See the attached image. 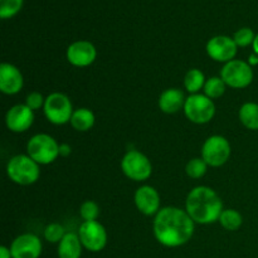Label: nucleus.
<instances>
[{
    "label": "nucleus",
    "instance_id": "1",
    "mask_svg": "<svg viewBox=\"0 0 258 258\" xmlns=\"http://www.w3.org/2000/svg\"><path fill=\"white\" fill-rule=\"evenodd\" d=\"M196 222L186 211L176 207H165L154 219V234L160 244L170 248L180 247L191 239Z\"/></svg>",
    "mask_w": 258,
    "mask_h": 258
},
{
    "label": "nucleus",
    "instance_id": "2",
    "mask_svg": "<svg viewBox=\"0 0 258 258\" xmlns=\"http://www.w3.org/2000/svg\"><path fill=\"white\" fill-rule=\"evenodd\" d=\"M185 211L196 223L211 224L219 221L223 202L209 186H197L186 197Z\"/></svg>",
    "mask_w": 258,
    "mask_h": 258
},
{
    "label": "nucleus",
    "instance_id": "3",
    "mask_svg": "<svg viewBox=\"0 0 258 258\" xmlns=\"http://www.w3.org/2000/svg\"><path fill=\"white\" fill-rule=\"evenodd\" d=\"M7 174L12 181L19 185L34 184L40 176L39 164L29 155H15L7 165Z\"/></svg>",
    "mask_w": 258,
    "mask_h": 258
},
{
    "label": "nucleus",
    "instance_id": "4",
    "mask_svg": "<svg viewBox=\"0 0 258 258\" xmlns=\"http://www.w3.org/2000/svg\"><path fill=\"white\" fill-rule=\"evenodd\" d=\"M27 153L39 165H48L59 156V145L47 134H37L27 144Z\"/></svg>",
    "mask_w": 258,
    "mask_h": 258
},
{
    "label": "nucleus",
    "instance_id": "5",
    "mask_svg": "<svg viewBox=\"0 0 258 258\" xmlns=\"http://www.w3.org/2000/svg\"><path fill=\"white\" fill-rule=\"evenodd\" d=\"M43 110L47 120L53 125H64L71 122V117L75 112L70 97L60 92L50 93L47 96Z\"/></svg>",
    "mask_w": 258,
    "mask_h": 258
},
{
    "label": "nucleus",
    "instance_id": "6",
    "mask_svg": "<svg viewBox=\"0 0 258 258\" xmlns=\"http://www.w3.org/2000/svg\"><path fill=\"white\" fill-rule=\"evenodd\" d=\"M183 110L186 118L198 125L208 123L216 115V106L213 100L201 93L189 96L185 100Z\"/></svg>",
    "mask_w": 258,
    "mask_h": 258
},
{
    "label": "nucleus",
    "instance_id": "7",
    "mask_svg": "<svg viewBox=\"0 0 258 258\" xmlns=\"http://www.w3.org/2000/svg\"><path fill=\"white\" fill-rule=\"evenodd\" d=\"M122 173L128 179L135 181H144L149 179L153 173V165L148 156L138 150H130L121 160Z\"/></svg>",
    "mask_w": 258,
    "mask_h": 258
},
{
    "label": "nucleus",
    "instance_id": "8",
    "mask_svg": "<svg viewBox=\"0 0 258 258\" xmlns=\"http://www.w3.org/2000/svg\"><path fill=\"white\" fill-rule=\"evenodd\" d=\"M221 77L232 88H246L253 81V71L249 63L233 59L226 63L221 71Z\"/></svg>",
    "mask_w": 258,
    "mask_h": 258
},
{
    "label": "nucleus",
    "instance_id": "9",
    "mask_svg": "<svg viewBox=\"0 0 258 258\" xmlns=\"http://www.w3.org/2000/svg\"><path fill=\"white\" fill-rule=\"evenodd\" d=\"M231 156V145L223 136L214 135L206 140L202 148V158L209 166L224 165Z\"/></svg>",
    "mask_w": 258,
    "mask_h": 258
},
{
    "label": "nucleus",
    "instance_id": "10",
    "mask_svg": "<svg viewBox=\"0 0 258 258\" xmlns=\"http://www.w3.org/2000/svg\"><path fill=\"white\" fill-rule=\"evenodd\" d=\"M78 236L82 246L90 252L102 251L107 243V232L97 221L83 222L78 229Z\"/></svg>",
    "mask_w": 258,
    "mask_h": 258
},
{
    "label": "nucleus",
    "instance_id": "11",
    "mask_svg": "<svg viewBox=\"0 0 258 258\" xmlns=\"http://www.w3.org/2000/svg\"><path fill=\"white\" fill-rule=\"evenodd\" d=\"M237 44L233 38L227 35H217L207 43V53L216 62L228 63L237 54Z\"/></svg>",
    "mask_w": 258,
    "mask_h": 258
},
{
    "label": "nucleus",
    "instance_id": "12",
    "mask_svg": "<svg viewBox=\"0 0 258 258\" xmlns=\"http://www.w3.org/2000/svg\"><path fill=\"white\" fill-rule=\"evenodd\" d=\"M43 246L39 237L33 233L20 234L10 246L13 258H39Z\"/></svg>",
    "mask_w": 258,
    "mask_h": 258
},
{
    "label": "nucleus",
    "instance_id": "13",
    "mask_svg": "<svg viewBox=\"0 0 258 258\" xmlns=\"http://www.w3.org/2000/svg\"><path fill=\"white\" fill-rule=\"evenodd\" d=\"M34 122V111L27 105H15L5 116L7 127L13 133H24Z\"/></svg>",
    "mask_w": 258,
    "mask_h": 258
},
{
    "label": "nucleus",
    "instance_id": "14",
    "mask_svg": "<svg viewBox=\"0 0 258 258\" xmlns=\"http://www.w3.org/2000/svg\"><path fill=\"white\" fill-rule=\"evenodd\" d=\"M97 57L95 45L87 40H78L72 43L67 49V59L76 67H87L92 64Z\"/></svg>",
    "mask_w": 258,
    "mask_h": 258
},
{
    "label": "nucleus",
    "instance_id": "15",
    "mask_svg": "<svg viewBox=\"0 0 258 258\" xmlns=\"http://www.w3.org/2000/svg\"><path fill=\"white\" fill-rule=\"evenodd\" d=\"M135 204L145 216H156L160 211V196L153 186L143 185L136 190Z\"/></svg>",
    "mask_w": 258,
    "mask_h": 258
},
{
    "label": "nucleus",
    "instance_id": "16",
    "mask_svg": "<svg viewBox=\"0 0 258 258\" xmlns=\"http://www.w3.org/2000/svg\"><path fill=\"white\" fill-rule=\"evenodd\" d=\"M24 85L23 75L10 63L0 64V91L5 95H17Z\"/></svg>",
    "mask_w": 258,
    "mask_h": 258
},
{
    "label": "nucleus",
    "instance_id": "17",
    "mask_svg": "<svg viewBox=\"0 0 258 258\" xmlns=\"http://www.w3.org/2000/svg\"><path fill=\"white\" fill-rule=\"evenodd\" d=\"M185 100L186 98L181 90H179V88H168L159 97V107L163 112L171 115V113H176L181 108H184Z\"/></svg>",
    "mask_w": 258,
    "mask_h": 258
},
{
    "label": "nucleus",
    "instance_id": "18",
    "mask_svg": "<svg viewBox=\"0 0 258 258\" xmlns=\"http://www.w3.org/2000/svg\"><path fill=\"white\" fill-rule=\"evenodd\" d=\"M82 243L78 233H66L62 241L58 243V257L59 258H80L82 254Z\"/></svg>",
    "mask_w": 258,
    "mask_h": 258
},
{
    "label": "nucleus",
    "instance_id": "19",
    "mask_svg": "<svg viewBox=\"0 0 258 258\" xmlns=\"http://www.w3.org/2000/svg\"><path fill=\"white\" fill-rule=\"evenodd\" d=\"M71 125L75 130L85 133V131L91 130L95 125V115L88 108H78V110H75L71 117Z\"/></svg>",
    "mask_w": 258,
    "mask_h": 258
},
{
    "label": "nucleus",
    "instance_id": "20",
    "mask_svg": "<svg viewBox=\"0 0 258 258\" xmlns=\"http://www.w3.org/2000/svg\"><path fill=\"white\" fill-rule=\"evenodd\" d=\"M239 120L244 127L258 130V103L247 102L239 108Z\"/></svg>",
    "mask_w": 258,
    "mask_h": 258
},
{
    "label": "nucleus",
    "instance_id": "21",
    "mask_svg": "<svg viewBox=\"0 0 258 258\" xmlns=\"http://www.w3.org/2000/svg\"><path fill=\"white\" fill-rule=\"evenodd\" d=\"M204 85H206V77L201 70L193 68L186 72L185 77H184V87L188 92L196 95L202 88H204Z\"/></svg>",
    "mask_w": 258,
    "mask_h": 258
},
{
    "label": "nucleus",
    "instance_id": "22",
    "mask_svg": "<svg viewBox=\"0 0 258 258\" xmlns=\"http://www.w3.org/2000/svg\"><path fill=\"white\" fill-rule=\"evenodd\" d=\"M219 223L227 231H237L243 223V218L236 209H224L219 217Z\"/></svg>",
    "mask_w": 258,
    "mask_h": 258
},
{
    "label": "nucleus",
    "instance_id": "23",
    "mask_svg": "<svg viewBox=\"0 0 258 258\" xmlns=\"http://www.w3.org/2000/svg\"><path fill=\"white\" fill-rule=\"evenodd\" d=\"M226 83L222 80V77H211L206 81L204 85V95L211 100L219 98L224 92H226Z\"/></svg>",
    "mask_w": 258,
    "mask_h": 258
},
{
    "label": "nucleus",
    "instance_id": "24",
    "mask_svg": "<svg viewBox=\"0 0 258 258\" xmlns=\"http://www.w3.org/2000/svg\"><path fill=\"white\" fill-rule=\"evenodd\" d=\"M208 166L209 165L203 160V158H194L188 161L185 171L189 178L199 179L206 175L207 170H208Z\"/></svg>",
    "mask_w": 258,
    "mask_h": 258
},
{
    "label": "nucleus",
    "instance_id": "25",
    "mask_svg": "<svg viewBox=\"0 0 258 258\" xmlns=\"http://www.w3.org/2000/svg\"><path fill=\"white\" fill-rule=\"evenodd\" d=\"M23 7V0H0V18L9 19L19 13Z\"/></svg>",
    "mask_w": 258,
    "mask_h": 258
},
{
    "label": "nucleus",
    "instance_id": "26",
    "mask_svg": "<svg viewBox=\"0 0 258 258\" xmlns=\"http://www.w3.org/2000/svg\"><path fill=\"white\" fill-rule=\"evenodd\" d=\"M64 236V228L59 223H50L44 228V238L49 243H59Z\"/></svg>",
    "mask_w": 258,
    "mask_h": 258
},
{
    "label": "nucleus",
    "instance_id": "27",
    "mask_svg": "<svg viewBox=\"0 0 258 258\" xmlns=\"http://www.w3.org/2000/svg\"><path fill=\"white\" fill-rule=\"evenodd\" d=\"M80 214L85 222H91L96 221L100 216V207L97 203L92 201H86L85 203L81 206L80 208Z\"/></svg>",
    "mask_w": 258,
    "mask_h": 258
},
{
    "label": "nucleus",
    "instance_id": "28",
    "mask_svg": "<svg viewBox=\"0 0 258 258\" xmlns=\"http://www.w3.org/2000/svg\"><path fill=\"white\" fill-rule=\"evenodd\" d=\"M254 38L256 35L251 28H241L234 33L233 40L236 42L237 47H247L249 44H253Z\"/></svg>",
    "mask_w": 258,
    "mask_h": 258
},
{
    "label": "nucleus",
    "instance_id": "29",
    "mask_svg": "<svg viewBox=\"0 0 258 258\" xmlns=\"http://www.w3.org/2000/svg\"><path fill=\"white\" fill-rule=\"evenodd\" d=\"M45 98L43 97L42 93L39 92H32L27 96V100H25V105L30 108V110L35 111L39 110L40 107H44Z\"/></svg>",
    "mask_w": 258,
    "mask_h": 258
},
{
    "label": "nucleus",
    "instance_id": "30",
    "mask_svg": "<svg viewBox=\"0 0 258 258\" xmlns=\"http://www.w3.org/2000/svg\"><path fill=\"white\" fill-rule=\"evenodd\" d=\"M71 154V146L67 144H62L59 145V155L60 156H67Z\"/></svg>",
    "mask_w": 258,
    "mask_h": 258
},
{
    "label": "nucleus",
    "instance_id": "31",
    "mask_svg": "<svg viewBox=\"0 0 258 258\" xmlns=\"http://www.w3.org/2000/svg\"><path fill=\"white\" fill-rule=\"evenodd\" d=\"M0 258H13L10 248H8V247L5 246L0 247Z\"/></svg>",
    "mask_w": 258,
    "mask_h": 258
},
{
    "label": "nucleus",
    "instance_id": "32",
    "mask_svg": "<svg viewBox=\"0 0 258 258\" xmlns=\"http://www.w3.org/2000/svg\"><path fill=\"white\" fill-rule=\"evenodd\" d=\"M253 66V64H258V55L253 54L249 57V66Z\"/></svg>",
    "mask_w": 258,
    "mask_h": 258
},
{
    "label": "nucleus",
    "instance_id": "33",
    "mask_svg": "<svg viewBox=\"0 0 258 258\" xmlns=\"http://www.w3.org/2000/svg\"><path fill=\"white\" fill-rule=\"evenodd\" d=\"M253 50H254V53H256V54L258 55V34L256 35V38H254V42H253Z\"/></svg>",
    "mask_w": 258,
    "mask_h": 258
}]
</instances>
